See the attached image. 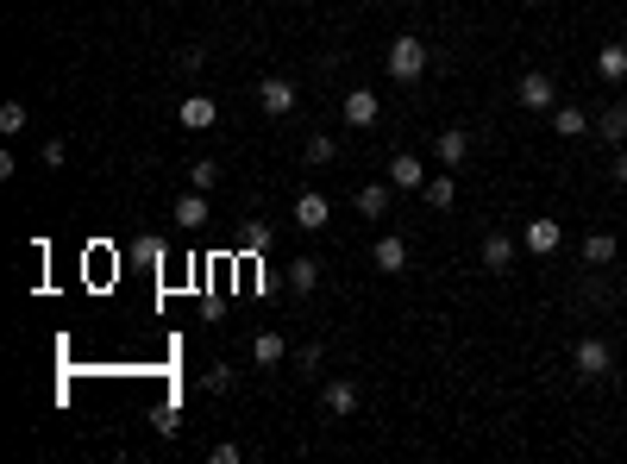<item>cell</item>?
I'll use <instances>...</instances> for the list:
<instances>
[{"label": "cell", "instance_id": "obj_23", "mask_svg": "<svg viewBox=\"0 0 627 464\" xmlns=\"http://www.w3.org/2000/svg\"><path fill=\"white\" fill-rule=\"evenodd\" d=\"M232 383H239V370H232V364H214V370L201 377V389H207V396H232Z\"/></svg>", "mask_w": 627, "mask_h": 464}, {"label": "cell", "instance_id": "obj_22", "mask_svg": "<svg viewBox=\"0 0 627 464\" xmlns=\"http://www.w3.org/2000/svg\"><path fill=\"white\" fill-rule=\"evenodd\" d=\"M314 283H320V258H289V289L314 295Z\"/></svg>", "mask_w": 627, "mask_h": 464}, {"label": "cell", "instance_id": "obj_34", "mask_svg": "<svg viewBox=\"0 0 627 464\" xmlns=\"http://www.w3.org/2000/svg\"><path fill=\"white\" fill-rule=\"evenodd\" d=\"M527 7H540V0H527Z\"/></svg>", "mask_w": 627, "mask_h": 464}, {"label": "cell", "instance_id": "obj_26", "mask_svg": "<svg viewBox=\"0 0 627 464\" xmlns=\"http://www.w3.org/2000/svg\"><path fill=\"white\" fill-rule=\"evenodd\" d=\"M270 245H276V226H270V220H251V226H245V251L258 258V251H270Z\"/></svg>", "mask_w": 627, "mask_h": 464}, {"label": "cell", "instance_id": "obj_16", "mask_svg": "<svg viewBox=\"0 0 627 464\" xmlns=\"http://www.w3.org/2000/svg\"><path fill=\"white\" fill-rule=\"evenodd\" d=\"M596 76H602V82H627V44H621V38H609V44L596 51Z\"/></svg>", "mask_w": 627, "mask_h": 464}, {"label": "cell", "instance_id": "obj_21", "mask_svg": "<svg viewBox=\"0 0 627 464\" xmlns=\"http://www.w3.org/2000/svg\"><path fill=\"white\" fill-rule=\"evenodd\" d=\"M251 358H258L264 370L283 364V358H289V339H283V333H258V339H251Z\"/></svg>", "mask_w": 627, "mask_h": 464}, {"label": "cell", "instance_id": "obj_32", "mask_svg": "<svg viewBox=\"0 0 627 464\" xmlns=\"http://www.w3.org/2000/svg\"><path fill=\"white\" fill-rule=\"evenodd\" d=\"M615 189H621V195H627V145H621V151H615Z\"/></svg>", "mask_w": 627, "mask_h": 464}, {"label": "cell", "instance_id": "obj_12", "mask_svg": "<svg viewBox=\"0 0 627 464\" xmlns=\"http://www.w3.org/2000/svg\"><path fill=\"white\" fill-rule=\"evenodd\" d=\"M320 402H327V414H333V421H345V414H358V383L333 377L327 389H320Z\"/></svg>", "mask_w": 627, "mask_h": 464}, {"label": "cell", "instance_id": "obj_29", "mask_svg": "<svg viewBox=\"0 0 627 464\" xmlns=\"http://www.w3.org/2000/svg\"><path fill=\"white\" fill-rule=\"evenodd\" d=\"M138 264H164V239H138Z\"/></svg>", "mask_w": 627, "mask_h": 464}, {"label": "cell", "instance_id": "obj_27", "mask_svg": "<svg viewBox=\"0 0 627 464\" xmlns=\"http://www.w3.org/2000/svg\"><path fill=\"white\" fill-rule=\"evenodd\" d=\"M214 182H220V164H214V157H201V164H189V189H214Z\"/></svg>", "mask_w": 627, "mask_h": 464}, {"label": "cell", "instance_id": "obj_4", "mask_svg": "<svg viewBox=\"0 0 627 464\" xmlns=\"http://www.w3.org/2000/svg\"><path fill=\"white\" fill-rule=\"evenodd\" d=\"M295 101H301L295 76H264V82H258V107L270 113V120H289V113H295Z\"/></svg>", "mask_w": 627, "mask_h": 464}, {"label": "cell", "instance_id": "obj_9", "mask_svg": "<svg viewBox=\"0 0 627 464\" xmlns=\"http://www.w3.org/2000/svg\"><path fill=\"white\" fill-rule=\"evenodd\" d=\"M515 239H508V232H490V239H483V270H490V276H508V270H515Z\"/></svg>", "mask_w": 627, "mask_h": 464}, {"label": "cell", "instance_id": "obj_3", "mask_svg": "<svg viewBox=\"0 0 627 464\" xmlns=\"http://www.w3.org/2000/svg\"><path fill=\"white\" fill-rule=\"evenodd\" d=\"M515 101H521L527 113H552V107H559V82H552L546 69H527V76L515 82Z\"/></svg>", "mask_w": 627, "mask_h": 464}, {"label": "cell", "instance_id": "obj_25", "mask_svg": "<svg viewBox=\"0 0 627 464\" xmlns=\"http://www.w3.org/2000/svg\"><path fill=\"white\" fill-rule=\"evenodd\" d=\"M32 126V113H26V101H7V107H0V132H7V138H19V132H26Z\"/></svg>", "mask_w": 627, "mask_h": 464}, {"label": "cell", "instance_id": "obj_18", "mask_svg": "<svg viewBox=\"0 0 627 464\" xmlns=\"http://www.w3.org/2000/svg\"><path fill=\"white\" fill-rule=\"evenodd\" d=\"M596 132H602V138H609V145L621 151V145H627V101H609V107H602Z\"/></svg>", "mask_w": 627, "mask_h": 464}, {"label": "cell", "instance_id": "obj_2", "mask_svg": "<svg viewBox=\"0 0 627 464\" xmlns=\"http://www.w3.org/2000/svg\"><path fill=\"white\" fill-rule=\"evenodd\" d=\"M571 364H577V377H584V383H602V377L615 370V352H609V339L584 333V339L571 345Z\"/></svg>", "mask_w": 627, "mask_h": 464}, {"label": "cell", "instance_id": "obj_10", "mask_svg": "<svg viewBox=\"0 0 627 464\" xmlns=\"http://www.w3.org/2000/svg\"><path fill=\"white\" fill-rule=\"evenodd\" d=\"M370 258H377V270H383V276H402V270H408V239H396V232H383V239L370 245Z\"/></svg>", "mask_w": 627, "mask_h": 464}, {"label": "cell", "instance_id": "obj_8", "mask_svg": "<svg viewBox=\"0 0 627 464\" xmlns=\"http://www.w3.org/2000/svg\"><path fill=\"white\" fill-rule=\"evenodd\" d=\"M333 220V201L327 195H320V189H308V195H295V226L301 232H320V226H327Z\"/></svg>", "mask_w": 627, "mask_h": 464}, {"label": "cell", "instance_id": "obj_31", "mask_svg": "<svg viewBox=\"0 0 627 464\" xmlns=\"http://www.w3.org/2000/svg\"><path fill=\"white\" fill-rule=\"evenodd\" d=\"M214 464H239V439H220V446H214Z\"/></svg>", "mask_w": 627, "mask_h": 464}, {"label": "cell", "instance_id": "obj_30", "mask_svg": "<svg viewBox=\"0 0 627 464\" xmlns=\"http://www.w3.org/2000/svg\"><path fill=\"white\" fill-rule=\"evenodd\" d=\"M63 157H69V145H63V138H51V145H44V170H63Z\"/></svg>", "mask_w": 627, "mask_h": 464}, {"label": "cell", "instance_id": "obj_19", "mask_svg": "<svg viewBox=\"0 0 627 464\" xmlns=\"http://www.w3.org/2000/svg\"><path fill=\"white\" fill-rule=\"evenodd\" d=\"M170 220H176V226H189V232H201V226H207V195L189 189V195L176 201V214H170Z\"/></svg>", "mask_w": 627, "mask_h": 464}, {"label": "cell", "instance_id": "obj_14", "mask_svg": "<svg viewBox=\"0 0 627 464\" xmlns=\"http://www.w3.org/2000/svg\"><path fill=\"white\" fill-rule=\"evenodd\" d=\"M546 120H552V132H559V138H584V132H590V113H584V107H571V101H559V107L546 113Z\"/></svg>", "mask_w": 627, "mask_h": 464}, {"label": "cell", "instance_id": "obj_28", "mask_svg": "<svg viewBox=\"0 0 627 464\" xmlns=\"http://www.w3.org/2000/svg\"><path fill=\"white\" fill-rule=\"evenodd\" d=\"M295 364H301V377H320V364H327V352H320V345H301V352H295Z\"/></svg>", "mask_w": 627, "mask_h": 464}, {"label": "cell", "instance_id": "obj_13", "mask_svg": "<svg viewBox=\"0 0 627 464\" xmlns=\"http://www.w3.org/2000/svg\"><path fill=\"white\" fill-rule=\"evenodd\" d=\"M389 182H396V189H421V182H427V164H421L414 151H396V157H389Z\"/></svg>", "mask_w": 627, "mask_h": 464}, {"label": "cell", "instance_id": "obj_24", "mask_svg": "<svg viewBox=\"0 0 627 464\" xmlns=\"http://www.w3.org/2000/svg\"><path fill=\"white\" fill-rule=\"evenodd\" d=\"M301 157H308V164L320 170V164H333V157H339V145H333V138H327V132H314V138H308V145H301Z\"/></svg>", "mask_w": 627, "mask_h": 464}, {"label": "cell", "instance_id": "obj_15", "mask_svg": "<svg viewBox=\"0 0 627 464\" xmlns=\"http://www.w3.org/2000/svg\"><path fill=\"white\" fill-rule=\"evenodd\" d=\"M615 258H621L615 232H584V270H602V264H615Z\"/></svg>", "mask_w": 627, "mask_h": 464}, {"label": "cell", "instance_id": "obj_1", "mask_svg": "<svg viewBox=\"0 0 627 464\" xmlns=\"http://www.w3.org/2000/svg\"><path fill=\"white\" fill-rule=\"evenodd\" d=\"M427 63H433V51H427V38H396V44H389V76H396V82H421L427 76Z\"/></svg>", "mask_w": 627, "mask_h": 464}, {"label": "cell", "instance_id": "obj_11", "mask_svg": "<svg viewBox=\"0 0 627 464\" xmlns=\"http://www.w3.org/2000/svg\"><path fill=\"white\" fill-rule=\"evenodd\" d=\"M176 120L189 126V132H214V120H220V107H214V95H189L176 107Z\"/></svg>", "mask_w": 627, "mask_h": 464}, {"label": "cell", "instance_id": "obj_5", "mask_svg": "<svg viewBox=\"0 0 627 464\" xmlns=\"http://www.w3.org/2000/svg\"><path fill=\"white\" fill-rule=\"evenodd\" d=\"M339 120L352 126V132H370V126L383 120V101L370 95V88H352V95H345V107H339Z\"/></svg>", "mask_w": 627, "mask_h": 464}, {"label": "cell", "instance_id": "obj_17", "mask_svg": "<svg viewBox=\"0 0 627 464\" xmlns=\"http://www.w3.org/2000/svg\"><path fill=\"white\" fill-rule=\"evenodd\" d=\"M421 195H427V207H433V214H446V207L458 201V182H452V170L427 176V182H421Z\"/></svg>", "mask_w": 627, "mask_h": 464}, {"label": "cell", "instance_id": "obj_6", "mask_svg": "<svg viewBox=\"0 0 627 464\" xmlns=\"http://www.w3.org/2000/svg\"><path fill=\"white\" fill-rule=\"evenodd\" d=\"M521 245L533 251V258H552V251L565 245V226H559V220H527V226H521Z\"/></svg>", "mask_w": 627, "mask_h": 464}, {"label": "cell", "instance_id": "obj_20", "mask_svg": "<svg viewBox=\"0 0 627 464\" xmlns=\"http://www.w3.org/2000/svg\"><path fill=\"white\" fill-rule=\"evenodd\" d=\"M358 214L364 220H383L389 214V182H364V189H358Z\"/></svg>", "mask_w": 627, "mask_h": 464}, {"label": "cell", "instance_id": "obj_7", "mask_svg": "<svg viewBox=\"0 0 627 464\" xmlns=\"http://www.w3.org/2000/svg\"><path fill=\"white\" fill-rule=\"evenodd\" d=\"M433 157H439V170H458L464 157H471V132H464V126H446V132L433 138Z\"/></svg>", "mask_w": 627, "mask_h": 464}, {"label": "cell", "instance_id": "obj_33", "mask_svg": "<svg viewBox=\"0 0 627 464\" xmlns=\"http://www.w3.org/2000/svg\"><path fill=\"white\" fill-rule=\"evenodd\" d=\"M621 345H627V320H621Z\"/></svg>", "mask_w": 627, "mask_h": 464}]
</instances>
